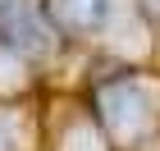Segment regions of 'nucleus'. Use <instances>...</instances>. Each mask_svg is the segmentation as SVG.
I'll use <instances>...</instances> for the list:
<instances>
[{
    "label": "nucleus",
    "mask_w": 160,
    "mask_h": 151,
    "mask_svg": "<svg viewBox=\"0 0 160 151\" xmlns=\"http://www.w3.org/2000/svg\"><path fill=\"white\" fill-rule=\"evenodd\" d=\"M156 110H160V92L151 87V83H137V78L110 83V87L101 92V119H105L110 133L123 138V142L142 138V133L156 124Z\"/></svg>",
    "instance_id": "1"
},
{
    "label": "nucleus",
    "mask_w": 160,
    "mask_h": 151,
    "mask_svg": "<svg viewBox=\"0 0 160 151\" xmlns=\"http://www.w3.org/2000/svg\"><path fill=\"white\" fill-rule=\"evenodd\" d=\"M0 46L18 55H46L50 50V28L32 0H0Z\"/></svg>",
    "instance_id": "2"
},
{
    "label": "nucleus",
    "mask_w": 160,
    "mask_h": 151,
    "mask_svg": "<svg viewBox=\"0 0 160 151\" xmlns=\"http://www.w3.org/2000/svg\"><path fill=\"white\" fill-rule=\"evenodd\" d=\"M50 14L69 32H92L105 18V0H50Z\"/></svg>",
    "instance_id": "3"
},
{
    "label": "nucleus",
    "mask_w": 160,
    "mask_h": 151,
    "mask_svg": "<svg viewBox=\"0 0 160 151\" xmlns=\"http://www.w3.org/2000/svg\"><path fill=\"white\" fill-rule=\"evenodd\" d=\"M60 151H105V147H101V138H96V128H92V124H78L73 133L64 138Z\"/></svg>",
    "instance_id": "4"
},
{
    "label": "nucleus",
    "mask_w": 160,
    "mask_h": 151,
    "mask_svg": "<svg viewBox=\"0 0 160 151\" xmlns=\"http://www.w3.org/2000/svg\"><path fill=\"white\" fill-rule=\"evenodd\" d=\"M18 83H23V73H18V60H14V50H5V46H0V92L18 87Z\"/></svg>",
    "instance_id": "5"
},
{
    "label": "nucleus",
    "mask_w": 160,
    "mask_h": 151,
    "mask_svg": "<svg viewBox=\"0 0 160 151\" xmlns=\"http://www.w3.org/2000/svg\"><path fill=\"white\" fill-rule=\"evenodd\" d=\"M0 151H5V138H0Z\"/></svg>",
    "instance_id": "6"
}]
</instances>
